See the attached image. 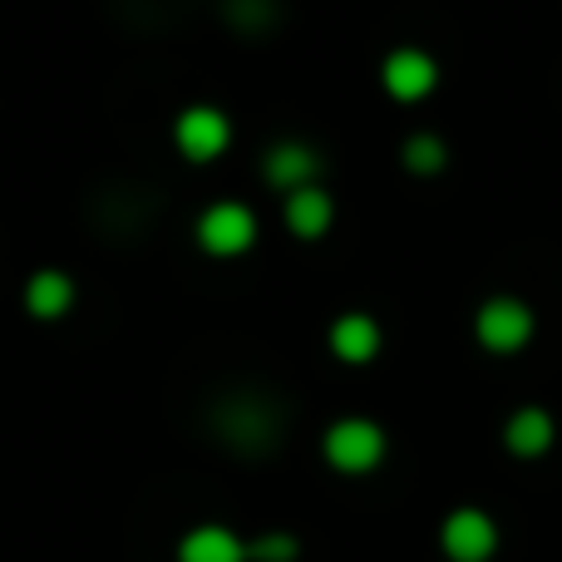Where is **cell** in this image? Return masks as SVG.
Here are the masks:
<instances>
[{
	"mask_svg": "<svg viewBox=\"0 0 562 562\" xmlns=\"http://www.w3.org/2000/svg\"><path fill=\"white\" fill-rule=\"evenodd\" d=\"M326 459L340 474H370L385 459V429L375 419H340L326 429Z\"/></svg>",
	"mask_w": 562,
	"mask_h": 562,
	"instance_id": "1",
	"label": "cell"
},
{
	"mask_svg": "<svg viewBox=\"0 0 562 562\" xmlns=\"http://www.w3.org/2000/svg\"><path fill=\"white\" fill-rule=\"evenodd\" d=\"M479 346L494 350V356H514V350L528 346V336H533V311L524 306L518 296H494L479 306Z\"/></svg>",
	"mask_w": 562,
	"mask_h": 562,
	"instance_id": "2",
	"label": "cell"
},
{
	"mask_svg": "<svg viewBox=\"0 0 562 562\" xmlns=\"http://www.w3.org/2000/svg\"><path fill=\"white\" fill-rule=\"evenodd\" d=\"M439 548L449 562H488L498 553V524L484 508H454L439 528Z\"/></svg>",
	"mask_w": 562,
	"mask_h": 562,
	"instance_id": "3",
	"label": "cell"
},
{
	"mask_svg": "<svg viewBox=\"0 0 562 562\" xmlns=\"http://www.w3.org/2000/svg\"><path fill=\"white\" fill-rule=\"evenodd\" d=\"M252 237H257V217L247 213L243 203H217V207H207L203 223H198V243H203L213 257L247 252Z\"/></svg>",
	"mask_w": 562,
	"mask_h": 562,
	"instance_id": "4",
	"label": "cell"
},
{
	"mask_svg": "<svg viewBox=\"0 0 562 562\" xmlns=\"http://www.w3.org/2000/svg\"><path fill=\"white\" fill-rule=\"evenodd\" d=\"M227 138H233V124H227L217 109H188V114L178 119V148H183L193 164L217 158L227 148Z\"/></svg>",
	"mask_w": 562,
	"mask_h": 562,
	"instance_id": "5",
	"label": "cell"
},
{
	"mask_svg": "<svg viewBox=\"0 0 562 562\" xmlns=\"http://www.w3.org/2000/svg\"><path fill=\"white\" fill-rule=\"evenodd\" d=\"M435 79H439V69L425 49H395V55L385 59V89L395 99H405V104L425 99L429 89H435Z\"/></svg>",
	"mask_w": 562,
	"mask_h": 562,
	"instance_id": "6",
	"label": "cell"
},
{
	"mask_svg": "<svg viewBox=\"0 0 562 562\" xmlns=\"http://www.w3.org/2000/svg\"><path fill=\"white\" fill-rule=\"evenodd\" d=\"M178 562H247V543L227 528L207 524V528H193L178 548Z\"/></svg>",
	"mask_w": 562,
	"mask_h": 562,
	"instance_id": "7",
	"label": "cell"
},
{
	"mask_svg": "<svg viewBox=\"0 0 562 562\" xmlns=\"http://www.w3.org/2000/svg\"><path fill=\"white\" fill-rule=\"evenodd\" d=\"M316 168H321V158L311 154L306 144H277L272 154H267V178H272V188H286V193L311 188Z\"/></svg>",
	"mask_w": 562,
	"mask_h": 562,
	"instance_id": "8",
	"label": "cell"
},
{
	"mask_svg": "<svg viewBox=\"0 0 562 562\" xmlns=\"http://www.w3.org/2000/svg\"><path fill=\"white\" fill-rule=\"evenodd\" d=\"M508 449H514L518 459H538V454H548V445H553V415L548 409H538V405H528V409H518L514 419H508Z\"/></svg>",
	"mask_w": 562,
	"mask_h": 562,
	"instance_id": "9",
	"label": "cell"
},
{
	"mask_svg": "<svg viewBox=\"0 0 562 562\" xmlns=\"http://www.w3.org/2000/svg\"><path fill=\"white\" fill-rule=\"evenodd\" d=\"M330 350L340 360H350V366H360V360H370L380 350V326L370 316H340L330 326Z\"/></svg>",
	"mask_w": 562,
	"mask_h": 562,
	"instance_id": "10",
	"label": "cell"
},
{
	"mask_svg": "<svg viewBox=\"0 0 562 562\" xmlns=\"http://www.w3.org/2000/svg\"><path fill=\"white\" fill-rule=\"evenodd\" d=\"M330 213H336V207H330V198L321 193L316 183L286 198V227H291L296 237H321V233L330 227Z\"/></svg>",
	"mask_w": 562,
	"mask_h": 562,
	"instance_id": "11",
	"label": "cell"
},
{
	"mask_svg": "<svg viewBox=\"0 0 562 562\" xmlns=\"http://www.w3.org/2000/svg\"><path fill=\"white\" fill-rule=\"evenodd\" d=\"M69 301H75V286H69L65 272H40V277H30L25 306L35 311V316H45V321H49V316H65Z\"/></svg>",
	"mask_w": 562,
	"mask_h": 562,
	"instance_id": "12",
	"label": "cell"
},
{
	"mask_svg": "<svg viewBox=\"0 0 562 562\" xmlns=\"http://www.w3.org/2000/svg\"><path fill=\"white\" fill-rule=\"evenodd\" d=\"M227 435L237 439V445H267L272 439V419L262 415L257 405H233V425H227Z\"/></svg>",
	"mask_w": 562,
	"mask_h": 562,
	"instance_id": "13",
	"label": "cell"
},
{
	"mask_svg": "<svg viewBox=\"0 0 562 562\" xmlns=\"http://www.w3.org/2000/svg\"><path fill=\"white\" fill-rule=\"evenodd\" d=\"M445 144H439L435 134H415L405 144V168H415V173H439L445 168Z\"/></svg>",
	"mask_w": 562,
	"mask_h": 562,
	"instance_id": "14",
	"label": "cell"
},
{
	"mask_svg": "<svg viewBox=\"0 0 562 562\" xmlns=\"http://www.w3.org/2000/svg\"><path fill=\"white\" fill-rule=\"evenodd\" d=\"M247 558H252V562H291V558H296V538H291V533L257 538V543H247Z\"/></svg>",
	"mask_w": 562,
	"mask_h": 562,
	"instance_id": "15",
	"label": "cell"
},
{
	"mask_svg": "<svg viewBox=\"0 0 562 562\" xmlns=\"http://www.w3.org/2000/svg\"><path fill=\"white\" fill-rule=\"evenodd\" d=\"M227 15H233L243 30H262L267 15H272V5H267V0H233V5H227Z\"/></svg>",
	"mask_w": 562,
	"mask_h": 562,
	"instance_id": "16",
	"label": "cell"
}]
</instances>
